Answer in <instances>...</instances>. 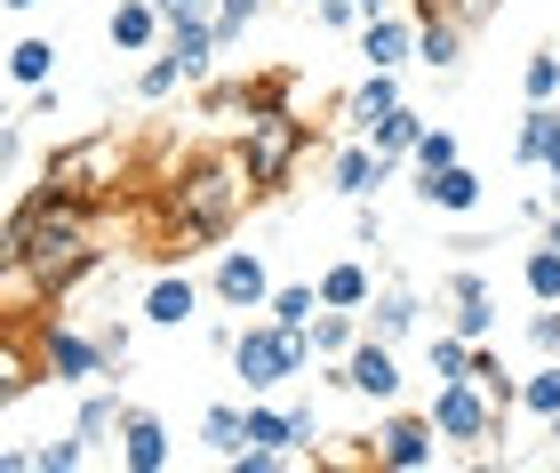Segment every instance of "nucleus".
<instances>
[{"instance_id":"obj_1","label":"nucleus","mask_w":560,"mask_h":473,"mask_svg":"<svg viewBox=\"0 0 560 473\" xmlns=\"http://www.w3.org/2000/svg\"><path fill=\"white\" fill-rule=\"evenodd\" d=\"M9 289H40L65 297L81 273L96 265V201H72V193H24L9 209Z\"/></svg>"},{"instance_id":"obj_2","label":"nucleus","mask_w":560,"mask_h":473,"mask_svg":"<svg viewBox=\"0 0 560 473\" xmlns=\"http://www.w3.org/2000/svg\"><path fill=\"white\" fill-rule=\"evenodd\" d=\"M248 193H257V177H248V161H241V153H192V161L168 177L161 217H168V233H176V241H217V233L241 217Z\"/></svg>"},{"instance_id":"obj_3","label":"nucleus","mask_w":560,"mask_h":473,"mask_svg":"<svg viewBox=\"0 0 560 473\" xmlns=\"http://www.w3.org/2000/svg\"><path fill=\"white\" fill-rule=\"evenodd\" d=\"M313 145V129L280 105V96H257L248 105V129H241V161H248V177H257V193H280L289 185V169H296V153Z\"/></svg>"},{"instance_id":"obj_4","label":"nucleus","mask_w":560,"mask_h":473,"mask_svg":"<svg viewBox=\"0 0 560 473\" xmlns=\"http://www.w3.org/2000/svg\"><path fill=\"white\" fill-rule=\"evenodd\" d=\"M304 361H313V330H289V321H257V330H241V345H233V369L248 378V393L289 385Z\"/></svg>"},{"instance_id":"obj_5","label":"nucleus","mask_w":560,"mask_h":473,"mask_svg":"<svg viewBox=\"0 0 560 473\" xmlns=\"http://www.w3.org/2000/svg\"><path fill=\"white\" fill-rule=\"evenodd\" d=\"M120 169H129L120 137H81V145H65V153H48V193H72V201H105V193L120 185Z\"/></svg>"},{"instance_id":"obj_6","label":"nucleus","mask_w":560,"mask_h":473,"mask_svg":"<svg viewBox=\"0 0 560 473\" xmlns=\"http://www.w3.org/2000/svg\"><path fill=\"white\" fill-rule=\"evenodd\" d=\"M40 369L57 385H96L113 369V354H105V337H81V330H57V321H48L40 330Z\"/></svg>"},{"instance_id":"obj_7","label":"nucleus","mask_w":560,"mask_h":473,"mask_svg":"<svg viewBox=\"0 0 560 473\" xmlns=\"http://www.w3.org/2000/svg\"><path fill=\"white\" fill-rule=\"evenodd\" d=\"M497 417H504V409H497L472 378H456V385L432 393V426H441V441H489Z\"/></svg>"},{"instance_id":"obj_8","label":"nucleus","mask_w":560,"mask_h":473,"mask_svg":"<svg viewBox=\"0 0 560 473\" xmlns=\"http://www.w3.org/2000/svg\"><path fill=\"white\" fill-rule=\"evenodd\" d=\"M217 297L233 313H257V305H272V273H265V257L257 249H224L217 257Z\"/></svg>"},{"instance_id":"obj_9","label":"nucleus","mask_w":560,"mask_h":473,"mask_svg":"<svg viewBox=\"0 0 560 473\" xmlns=\"http://www.w3.org/2000/svg\"><path fill=\"white\" fill-rule=\"evenodd\" d=\"M432 441H441V426H432V417H393V426L376 434V465L417 473V465H432Z\"/></svg>"},{"instance_id":"obj_10","label":"nucleus","mask_w":560,"mask_h":473,"mask_svg":"<svg viewBox=\"0 0 560 473\" xmlns=\"http://www.w3.org/2000/svg\"><path fill=\"white\" fill-rule=\"evenodd\" d=\"M345 385H352V393H369V402H393V393H400V361H393V345H385V337L352 345V354H345Z\"/></svg>"},{"instance_id":"obj_11","label":"nucleus","mask_w":560,"mask_h":473,"mask_svg":"<svg viewBox=\"0 0 560 473\" xmlns=\"http://www.w3.org/2000/svg\"><path fill=\"white\" fill-rule=\"evenodd\" d=\"M120 465H129V473H161V465H168V434H161V417L129 409V426H120Z\"/></svg>"},{"instance_id":"obj_12","label":"nucleus","mask_w":560,"mask_h":473,"mask_svg":"<svg viewBox=\"0 0 560 473\" xmlns=\"http://www.w3.org/2000/svg\"><path fill=\"white\" fill-rule=\"evenodd\" d=\"M192 305H200V289L185 281V273H161V281L144 289V321H152V330H185Z\"/></svg>"},{"instance_id":"obj_13","label":"nucleus","mask_w":560,"mask_h":473,"mask_svg":"<svg viewBox=\"0 0 560 473\" xmlns=\"http://www.w3.org/2000/svg\"><path fill=\"white\" fill-rule=\"evenodd\" d=\"M417 201H432V209H448V217H465V209L480 201V177H472L465 161H448V169H424Z\"/></svg>"},{"instance_id":"obj_14","label":"nucleus","mask_w":560,"mask_h":473,"mask_svg":"<svg viewBox=\"0 0 560 473\" xmlns=\"http://www.w3.org/2000/svg\"><path fill=\"white\" fill-rule=\"evenodd\" d=\"M385 177H393V161L376 153V145H352V153H337V193H345V201H369Z\"/></svg>"},{"instance_id":"obj_15","label":"nucleus","mask_w":560,"mask_h":473,"mask_svg":"<svg viewBox=\"0 0 560 473\" xmlns=\"http://www.w3.org/2000/svg\"><path fill=\"white\" fill-rule=\"evenodd\" d=\"M161 9H152V0H120V9H113V24H105V33H113V48H129V57H144V48L152 41H161Z\"/></svg>"},{"instance_id":"obj_16","label":"nucleus","mask_w":560,"mask_h":473,"mask_svg":"<svg viewBox=\"0 0 560 473\" xmlns=\"http://www.w3.org/2000/svg\"><path fill=\"white\" fill-rule=\"evenodd\" d=\"M409 48H417V33H409L400 16H369V33H361V57H369V65L400 72V65H409Z\"/></svg>"},{"instance_id":"obj_17","label":"nucleus","mask_w":560,"mask_h":473,"mask_svg":"<svg viewBox=\"0 0 560 473\" xmlns=\"http://www.w3.org/2000/svg\"><path fill=\"white\" fill-rule=\"evenodd\" d=\"M417 137H424V113H409V105H393V113H376V120H369V145H376L385 161L417 153Z\"/></svg>"},{"instance_id":"obj_18","label":"nucleus","mask_w":560,"mask_h":473,"mask_svg":"<svg viewBox=\"0 0 560 473\" xmlns=\"http://www.w3.org/2000/svg\"><path fill=\"white\" fill-rule=\"evenodd\" d=\"M352 345H361V321H352V305H320V313H313V354H320V361H345Z\"/></svg>"},{"instance_id":"obj_19","label":"nucleus","mask_w":560,"mask_h":473,"mask_svg":"<svg viewBox=\"0 0 560 473\" xmlns=\"http://www.w3.org/2000/svg\"><path fill=\"white\" fill-rule=\"evenodd\" d=\"M417 57H424L432 72H448L456 57H465V24H456V16H424V33H417Z\"/></svg>"},{"instance_id":"obj_20","label":"nucleus","mask_w":560,"mask_h":473,"mask_svg":"<svg viewBox=\"0 0 560 473\" xmlns=\"http://www.w3.org/2000/svg\"><path fill=\"white\" fill-rule=\"evenodd\" d=\"M48 72H57V41H16L9 48V81L16 89H48Z\"/></svg>"},{"instance_id":"obj_21","label":"nucleus","mask_w":560,"mask_h":473,"mask_svg":"<svg viewBox=\"0 0 560 473\" xmlns=\"http://www.w3.org/2000/svg\"><path fill=\"white\" fill-rule=\"evenodd\" d=\"M200 441H209V450L233 465V458L248 450V409H209V417H200Z\"/></svg>"},{"instance_id":"obj_22","label":"nucleus","mask_w":560,"mask_h":473,"mask_svg":"<svg viewBox=\"0 0 560 473\" xmlns=\"http://www.w3.org/2000/svg\"><path fill=\"white\" fill-rule=\"evenodd\" d=\"M552 129H560V113H552V105H528L521 137H513V161H521V169H545V145H552Z\"/></svg>"},{"instance_id":"obj_23","label":"nucleus","mask_w":560,"mask_h":473,"mask_svg":"<svg viewBox=\"0 0 560 473\" xmlns=\"http://www.w3.org/2000/svg\"><path fill=\"white\" fill-rule=\"evenodd\" d=\"M320 305H352L361 313L369 305V265H328L320 273Z\"/></svg>"},{"instance_id":"obj_24","label":"nucleus","mask_w":560,"mask_h":473,"mask_svg":"<svg viewBox=\"0 0 560 473\" xmlns=\"http://www.w3.org/2000/svg\"><path fill=\"white\" fill-rule=\"evenodd\" d=\"M521 281H528V297H537V305H560V249H552V241H545V249H528Z\"/></svg>"},{"instance_id":"obj_25","label":"nucleus","mask_w":560,"mask_h":473,"mask_svg":"<svg viewBox=\"0 0 560 473\" xmlns=\"http://www.w3.org/2000/svg\"><path fill=\"white\" fill-rule=\"evenodd\" d=\"M248 450H280V458H289V450H296L289 409H248Z\"/></svg>"},{"instance_id":"obj_26","label":"nucleus","mask_w":560,"mask_h":473,"mask_svg":"<svg viewBox=\"0 0 560 473\" xmlns=\"http://www.w3.org/2000/svg\"><path fill=\"white\" fill-rule=\"evenodd\" d=\"M432 378H441V385H456V378H472V337H465V330L432 337Z\"/></svg>"},{"instance_id":"obj_27","label":"nucleus","mask_w":560,"mask_h":473,"mask_svg":"<svg viewBox=\"0 0 560 473\" xmlns=\"http://www.w3.org/2000/svg\"><path fill=\"white\" fill-rule=\"evenodd\" d=\"M393 105H400V81H393L385 65H369V81L352 89V113H361V120H376V113H393Z\"/></svg>"},{"instance_id":"obj_28","label":"nucleus","mask_w":560,"mask_h":473,"mask_svg":"<svg viewBox=\"0 0 560 473\" xmlns=\"http://www.w3.org/2000/svg\"><path fill=\"white\" fill-rule=\"evenodd\" d=\"M272 321H289V330H313V313H320V289H304V281H289V289H272V305H265Z\"/></svg>"},{"instance_id":"obj_29","label":"nucleus","mask_w":560,"mask_h":473,"mask_svg":"<svg viewBox=\"0 0 560 473\" xmlns=\"http://www.w3.org/2000/svg\"><path fill=\"white\" fill-rule=\"evenodd\" d=\"M409 330H417V297L409 289H385V297H376V337L393 345V337H409Z\"/></svg>"},{"instance_id":"obj_30","label":"nucleus","mask_w":560,"mask_h":473,"mask_svg":"<svg viewBox=\"0 0 560 473\" xmlns=\"http://www.w3.org/2000/svg\"><path fill=\"white\" fill-rule=\"evenodd\" d=\"M176 81H192V72H185V57L168 48V57H152V65L137 72V96H144V105H161V96H168Z\"/></svg>"},{"instance_id":"obj_31","label":"nucleus","mask_w":560,"mask_h":473,"mask_svg":"<svg viewBox=\"0 0 560 473\" xmlns=\"http://www.w3.org/2000/svg\"><path fill=\"white\" fill-rule=\"evenodd\" d=\"M472 385H480V393H489V402H497V409H513V402H521V385H513V378H504V361H497V354H480V345H472Z\"/></svg>"},{"instance_id":"obj_32","label":"nucleus","mask_w":560,"mask_h":473,"mask_svg":"<svg viewBox=\"0 0 560 473\" xmlns=\"http://www.w3.org/2000/svg\"><path fill=\"white\" fill-rule=\"evenodd\" d=\"M120 426H129V409H120L113 393H96V402L81 409V426H72V434H81V441H105V434H120Z\"/></svg>"},{"instance_id":"obj_33","label":"nucleus","mask_w":560,"mask_h":473,"mask_svg":"<svg viewBox=\"0 0 560 473\" xmlns=\"http://www.w3.org/2000/svg\"><path fill=\"white\" fill-rule=\"evenodd\" d=\"M521 89H528V105H552V96H560V57H552V48H545V57H528Z\"/></svg>"},{"instance_id":"obj_34","label":"nucleus","mask_w":560,"mask_h":473,"mask_svg":"<svg viewBox=\"0 0 560 473\" xmlns=\"http://www.w3.org/2000/svg\"><path fill=\"white\" fill-rule=\"evenodd\" d=\"M417 161H424V169H448V161H465V145H456L448 129H424V137H417Z\"/></svg>"},{"instance_id":"obj_35","label":"nucleus","mask_w":560,"mask_h":473,"mask_svg":"<svg viewBox=\"0 0 560 473\" xmlns=\"http://www.w3.org/2000/svg\"><path fill=\"white\" fill-rule=\"evenodd\" d=\"M521 402L537 409V417H552V409H560V369H537V378L521 385Z\"/></svg>"},{"instance_id":"obj_36","label":"nucleus","mask_w":560,"mask_h":473,"mask_svg":"<svg viewBox=\"0 0 560 473\" xmlns=\"http://www.w3.org/2000/svg\"><path fill=\"white\" fill-rule=\"evenodd\" d=\"M489 321H497V313H489V297H456V330H465L472 345L489 337Z\"/></svg>"},{"instance_id":"obj_37","label":"nucleus","mask_w":560,"mask_h":473,"mask_svg":"<svg viewBox=\"0 0 560 473\" xmlns=\"http://www.w3.org/2000/svg\"><path fill=\"white\" fill-rule=\"evenodd\" d=\"M265 0H217V33L233 41V33H248V16H257Z\"/></svg>"},{"instance_id":"obj_38","label":"nucleus","mask_w":560,"mask_h":473,"mask_svg":"<svg viewBox=\"0 0 560 473\" xmlns=\"http://www.w3.org/2000/svg\"><path fill=\"white\" fill-rule=\"evenodd\" d=\"M528 337H537V345H545V354H560V305H545L537 321H528Z\"/></svg>"},{"instance_id":"obj_39","label":"nucleus","mask_w":560,"mask_h":473,"mask_svg":"<svg viewBox=\"0 0 560 473\" xmlns=\"http://www.w3.org/2000/svg\"><path fill=\"white\" fill-rule=\"evenodd\" d=\"M152 9L176 24V16H217V0H152Z\"/></svg>"},{"instance_id":"obj_40","label":"nucleus","mask_w":560,"mask_h":473,"mask_svg":"<svg viewBox=\"0 0 560 473\" xmlns=\"http://www.w3.org/2000/svg\"><path fill=\"white\" fill-rule=\"evenodd\" d=\"M545 441H552V450H560V409H552V417H545Z\"/></svg>"},{"instance_id":"obj_41","label":"nucleus","mask_w":560,"mask_h":473,"mask_svg":"<svg viewBox=\"0 0 560 473\" xmlns=\"http://www.w3.org/2000/svg\"><path fill=\"white\" fill-rule=\"evenodd\" d=\"M545 241H552V249H560V209H552V217H545Z\"/></svg>"},{"instance_id":"obj_42","label":"nucleus","mask_w":560,"mask_h":473,"mask_svg":"<svg viewBox=\"0 0 560 473\" xmlns=\"http://www.w3.org/2000/svg\"><path fill=\"white\" fill-rule=\"evenodd\" d=\"M417 9H424V16H441V9H448V0H417Z\"/></svg>"},{"instance_id":"obj_43","label":"nucleus","mask_w":560,"mask_h":473,"mask_svg":"<svg viewBox=\"0 0 560 473\" xmlns=\"http://www.w3.org/2000/svg\"><path fill=\"white\" fill-rule=\"evenodd\" d=\"M9 9H40V0H9Z\"/></svg>"},{"instance_id":"obj_44","label":"nucleus","mask_w":560,"mask_h":473,"mask_svg":"<svg viewBox=\"0 0 560 473\" xmlns=\"http://www.w3.org/2000/svg\"><path fill=\"white\" fill-rule=\"evenodd\" d=\"M296 9H320V0H296Z\"/></svg>"}]
</instances>
